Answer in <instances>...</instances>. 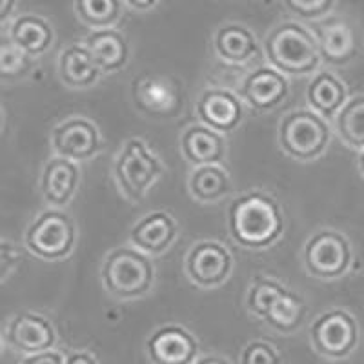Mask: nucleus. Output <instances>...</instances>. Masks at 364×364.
Segmentation results:
<instances>
[{"label":"nucleus","mask_w":364,"mask_h":364,"mask_svg":"<svg viewBox=\"0 0 364 364\" xmlns=\"http://www.w3.org/2000/svg\"><path fill=\"white\" fill-rule=\"evenodd\" d=\"M226 230L239 248L266 252L284 237L286 213L277 197L269 191H242L228 203Z\"/></svg>","instance_id":"obj_1"},{"label":"nucleus","mask_w":364,"mask_h":364,"mask_svg":"<svg viewBox=\"0 0 364 364\" xmlns=\"http://www.w3.org/2000/svg\"><path fill=\"white\" fill-rule=\"evenodd\" d=\"M266 64L284 73L288 79L311 77L323 68L315 35L308 24L286 18L266 31L262 38Z\"/></svg>","instance_id":"obj_2"},{"label":"nucleus","mask_w":364,"mask_h":364,"mask_svg":"<svg viewBox=\"0 0 364 364\" xmlns=\"http://www.w3.org/2000/svg\"><path fill=\"white\" fill-rule=\"evenodd\" d=\"M106 295L119 302H135L148 297L157 284V264L135 246L124 245L109 250L99 269Z\"/></svg>","instance_id":"obj_3"},{"label":"nucleus","mask_w":364,"mask_h":364,"mask_svg":"<svg viewBox=\"0 0 364 364\" xmlns=\"http://www.w3.org/2000/svg\"><path fill=\"white\" fill-rule=\"evenodd\" d=\"M164 173V161L149 148L144 136H128L113 157V182L129 204H141Z\"/></svg>","instance_id":"obj_4"},{"label":"nucleus","mask_w":364,"mask_h":364,"mask_svg":"<svg viewBox=\"0 0 364 364\" xmlns=\"http://www.w3.org/2000/svg\"><path fill=\"white\" fill-rule=\"evenodd\" d=\"M331 122L310 108H294L277 122V146L295 162H315L323 159L333 141Z\"/></svg>","instance_id":"obj_5"},{"label":"nucleus","mask_w":364,"mask_h":364,"mask_svg":"<svg viewBox=\"0 0 364 364\" xmlns=\"http://www.w3.org/2000/svg\"><path fill=\"white\" fill-rule=\"evenodd\" d=\"M304 272L317 281L333 282L350 275L355 266L352 239L333 226H318L301 248Z\"/></svg>","instance_id":"obj_6"},{"label":"nucleus","mask_w":364,"mask_h":364,"mask_svg":"<svg viewBox=\"0 0 364 364\" xmlns=\"http://www.w3.org/2000/svg\"><path fill=\"white\" fill-rule=\"evenodd\" d=\"M22 245L44 262L68 261L79 245V228L64 208H44L24 232Z\"/></svg>","instance_id":"obj_7"},{"label":"nucleus","mask_w":364,"mask_h":364,"mask_svg":"<svg viewBox=\"0 0 364 364\" xmlns=\"http://www.w3.org/2000/svg\"><path fill=\"white\" fill-rule=\"evenodd\" d=\"M310 346L328 360H344L359 348L360 326L346 308H328L315 315L308 328Z\"/></svg>","instance_id":"obj_8"},{"label":"nucleus","mask_w":364,"mask_h":364,"mask_svg":"<svg viewBox=\"0 0 364 364\" xmlns=\"http://www.w3.org/2000/svg\"><path fill=\"white\" fill-rule=\"evenodd\" d=\"M315 35L318 55L326 68H348L359 60L364 50V35L359 24L336 11L308 24Z\"/></svg>","instance_id":"obj_9"},{"label":"nucleus","mask_w":364,"mask_h":364,"mask_svg":"<svg viewBox=\"0 0 364 364\" xmlns=\"http://www.w3.org/2000/svg\"><path fill=\"white\" fill-rule=\"evenodd\" d=\"M182 269L188 281L199 290H219L232 279L235 255L226 242L206 237L195 240L188 248Z\"/></svg>","instance_id":"obj_10"},{"label":"nucleus","mask_w":364,"mask_h":364,"mask_svg":"<svg viewBox=\"0 0 364 364\" xmlns=\"http://www.w3.org/2000/svg\"><path fill=\"white\" fill-rule=\"evenodd\" d=\"M129 95L135 109L154 120L177 119L184 109V87L166 75H141L132 80Z\"/></svg>","instance_id":"obj_11"},{"label":"nucleus","mask_w":364,"mask_h":364,"mask_svg":"<svg viewBox=\"0 0 364 364\" xmlns=\"http://www.w3.org/2000/svg\"><path fill=\"white\" fill-rule=\"evenodd\" d=\"M51 154L77 164L99 157L104 149V135L95 120L71 115L58 120L50 132Z\"/></svg>","instance_id":"obj_12"},{"label":"nucleus","mask_w":364,"mask_h":364,"mask_svg":"<svg viewBox=\"0 0 364 364\" xmlns=\"http://www.w3.org/2000/svg\"><path fill=\"white\" fill-rule=\"evenodd\" d=\"M290 91V79L269 64H259L252 68L237 87V93L245 100L248 112L257 115H266L284 106Z\"/></svg>","instance_id":"obj_13"},{"label":"nucleus","mask_w":364,"mask_h":364,"mask_svg":"<svg viewBox=\"0 0 364 364\" xmlns=\"http://www.w3.org/2000/svg\"><path fill=\"white\" fill-rule=\"evenodd\" d=\"M195 119L211 129L230 135L245 124L248 108L239 93L230 87H206L193 106Z\"/></svg>","instance_id":"obj_14"},{"label":"nucleus","mask_w":364,"mask_h":364,"mask_svg":"<svg viewBox=\"0 0 364 364\" xmlns=\"http://www.w3.org/2000/svg\"><path fill=\"white\" fill-rule=\"evenodd\" d=\"M4 343L21 355L46 352L57 346L58 333L53 321L38 311L24 310L13 315L6 323Z\"/></svg>","instance_id":"obj_15"},{"label":"nucleus","mask_w":364,"mask_h":364,"mask_svg":"<svg viewBox=\"0 0 364 364\" xmlns=\"http://www.w3.org/2000/svg\"><path fill=\"white\" fill-rule=\"evenodd\" d=\"M178 237H181L178 220L168 210L146 211L144 215L132 224L128 232L129 245L154 259L170 252L177 245Z\"/></svg>","instance_id":"obj_16"},{"label":"nucleus","mask_w":364,"mask_h":364,"mask_svg":"<svg viewBox=\"0 0 364 364\" xmlns=\"http://www.w3.org/2000/svg\"><path fill=\"white\" fill-rule=\"evenodd\" d=\"M151 364H193L200 357L199 339L182 324H162L146 339Z\"/></svg>","instance_id":"obj_17"},{"label":"nucleus","mask_w":364,"mask_h":364,"mask_svg":"<svg viewBox=\"0 0 364 364\" xmlns=\"http://www.w3.org/2000/svg\"><path fill=\"white\" fill-rule=\"evenodd\" d=\"M211 53L228 66H248L262 57V42L250 26L228 21L217 26L211 35Z\"/></svg>","instance_id":"obj_18"},{"label":"nucleus","mask_w":364,"mask_h":364,"mask_svg":"<svg viewBox=\"0 0 364 364\" xmlns=\"http://www.w3.org/2000/svg\"><path fill=\"white\" fill-rule=\"evenodd\" d=\"M80 182H82L80 164L58 157V155H51L42 166L41 177H38V191L46 206L68 210V206L79 193Z\"/></svg>","instance_id":"obj_19"},{"label":"nucleus","mask_w":364,"mask_h":364,"mask_svg":"<svg viewBox=\"0 0 364 364\" xmlns=\"http://www.w3.org/2000/svg\"><path fill=\"white\" fill-rule=\"evenodd\" d=\"M178 151L191 168L203 164H226V135L195 120L182 128L178 135Z\"/></svg>","instance_id":"obj_20"},{"label":"nucleus","mask_w":364,"mask_h":364,"mask_svg":"<svg viewBox=\"0 0 364 364\" xmlns=\"http://www.w3.org/2000/svg\"><path fill=\"white\" fill-rule=\"evenodd\" d=\"M57 77L71 91H86L95 87L104 75L91 57L84 42H71L60 48L57 55Z\"/></svg>","instance_id":"obj_21"},{"label":"nucleus","mask_w":364,"mask_h":364,"mask_svg":"<svg viewBox=\"0 0 364 364\" xmlns=\"http://www.w3.org/2000/svg\"><path fill=\"white\" fill-rule=\"evenodd\" d=\"M82 42L102 75L120 73L132 60V46L128 37L117 28L90 29Z\"/></svg>","instance_id":"obj_22"},{"label":"nucleus","mask_w":364,"mask_h":364,"mask_svg":"<svg viewBox=\"0 0 364 364\" xmlns=\"http://www.w3.org/2000/svg\"><path fill=\"white\" fill-rule=\"evenodd\" d=\"M304 97H306V106L311 112L331 122L346 104L350 90L331 68H321L310 77Z\"/></svg>","instance_id":"obj_23"},{"label":"nucleus","mask_w":364,"mask_h":364,"mask_svg":"<svg viewBox=\"0 0 364 364\" xmlns=\"http://www.w3.org/2000/svg\"><path fill=\"white\" fill-rule=\"evenodd\" d=\"M186 190L195 203L213 206L235 195V184L224 164L193 166L188 173Z\"/></svg>","instance_id":"obj_24"},{"label":"nucleus","mask_w":364,"mask_h":364,"mask_svg":"<svg viewBox=\"0 0 364 364\" xmlns=\"http://www.w3.org/2000/svg\"><path fill=\"white\" fill-rule=\"evenodd\" d=\"M8 38L33 58H41L55 46L57 31L50 18L37 13H22L8 24Z\"/></svg>","instance_id":"obj_25"},{"label":"nucleus","mask_w":364,"mask_h":364,"mask_svg":"<svg viewBox=\"0 0 364 364\" xmlns=\"http://www.w3.org/2000/svg\"><path fill=\"white\" fill-rule=\"evenodd\" d=\"M306 297L291 288H286L275 301L269 304L262 323L279 336H294L304 326L308 318Z\"/></svg>","instance_id":"obj_26"},{"label":"nucleus","mask_w":364,"mask_h":364,"mask_svg":"<svg viewBox=\"0 0 364 364\" xmlns=\"http://www.w3.org/2000/svg\"><path fill=\"white\" fill-rule=\"evenodd\" d=\"M333 135L353 151L364 149V93L348 97L341 112L331 120Z\"/></svg>","instance_id":"obj_27"},{"label":"nucleus","mask_w":364,"mask_h":364,"mask_svg":"<svg viewBox=\"0 0 364 364\" xmlns=\"http://www.w3.org/2000/svg\"><path fill=\"white\" fill-rule=\"evenodd\" d=\"M124 11L122 0H73L75 17L87 29L117 28Z\"/></svg>","instance_id":"obj_28"},{"label":"nucleus","mask_w":364,"mask_h":364,"mask_svg":"<svg viewBox=\"0 0 364 364\" xmlns=\"http://www.w3.org/2000/svg\"><path fill=\"white\" fill-rule=\"evenodd\" d=\"M37 68V58L22 51L9 38L0 41V84H18L29 79Z\"/></svg>","instance_id":"obj_29"},{"label":"nucleus","mask_w":364,"mask_h":364,"mask_svg":"<svg viewBox=\"0 0 364 364\" xmlns=\"http://www.w3.org/2000/svg\"><path fill=\"white\" fill-rule=\"evenodd\" d=\"M286 288H288V286L282 281H279V279L269 277V275H255V277H252V281H250L248 284V290H246V310H248L255 318L262 321L266 311H268L269 304H272Z\"/></svg>","instance_id":"obj_30"},{"label":"nucleus","mask_w":364,"mask_h":364,"mask_svg":"<svg viewBox=\"0 0 364 364\" xmlns=\"http://www.w3.org/2000/svg\"><path fill=\"white\" fill-rule=\"evenodd\" d=\"M282 6L291 18L311 24L336 11L337 0H282Z\"/></svg>","instance_id":"obj_31"},{"label":"nucleus","mask_w":364,"mask_h":364,"mask_svg":"<svg viewBox=\"0 0 364 364\" xmlns=\"http://www.w3.org/2000/svg\"><path fill=\"white\" fill-rule=\"evenodd\" d=\"M239 364H284V359L272 343L255 339L240 350Z\"/></svg>","instance_id":"obj_32"},{"label":"nucleus","mask_w":364,"mask_h":364,"mask_svg":"<svg viewBox=\"0 0 364 364\" xmlns=\"http://www.w3.org/2000/svg\"><path fill=\"white\" fill-rule=\"evenodd\" d=\"M22 262V252L13 240L0 239V284L8 281Z\"/></svg>","instance_id":"obj_33"},{"label":"nucleus","mask_w":364,"mask_h":364,"mask_svg":"<svg viewBox=\"0 0 364 364\" xmlns=\"http://www.w3.org/2000/svg\"><path fill=\"white\" fill-rule=\"evenodd\" d=\"M64 355L63 352H58L55 348L51 350H46V352L31 353V355H22L21 363L18 364H64Z\"/></svg>","instance_id":"obj_34"},{"label":"nucleus","mask_w":364,"mask_h":364,"mask_svg":"<svg viewBox=\"0 0 364 364\" xmlns=\"http://www.w3.org/2000/svg\"><path fill=\"white\" fill-rule=\"evenodd\" d=\"M126 6V9L135 13H149L157 9V6L161 4L162 0H122Z\"/></svg>","instance_id":"obj_35"},{"label":"nucleus","mask_w":364,"mask_h":364,"mask_svg":"<svg viewBox=\"0 0 364 364\" xmlns=\"http://www.w3.org/2000/svg\"><path fill=\"white\" fill-rule=\"evenodd\" d=\"M64 364H99V360L87 350H73L66 355Z\"/></svg>","instance_id":"obj_36"},{"label":"nucleus","mask_w":364,"mask_h":364,"mask_svg":"<svg viewBox=\"0 0 364 364\" xmlns=\"http://www.w3.org/2000/svg\"><path fill=\"white\" fill-rule=\"evenodd\" d=\"M18 8V0H0V26H6L13 21Z\"/></svg>","instance_id":"obj_37"},{"label":"nucleus","mask_w":364,"mask_h":364,"mask_svg":"<svg viewBox=\"0 0 364 364\" xmlns=\"http://www.w3.org/2000/svg\"><path fill=\"white\" fill-rule=\"evenodd\" d=\"M193 364H232V363H230L226 357H220V355H203L195 360Z\"/></svg>","instance_id":"obj_38"},{"label":"nucleus","mask_w":364,"mask_h":364,"mask_svg":"<svg viewBox=\"0 0 364 364\" xmlns=\"http://www.w3.org/2000/svg\"><path fill=\"white\" fill-rule=\"evenodd\" d=\"M357 170H359L360 177L364 178V149L357 151Z\"/></svg>","instance_id":"obj_39"},{"label":"nucleus","mask_w":364,"mask_h":364,"mask_svg":"<svg viewBox=\"0 0 364 364\" xmlns=\"http://www.w3.org/2000/svg\"><path fill=\"white\" fill-rule=\"evenodd\" d=\"M4 126H6V112L4 108H2V104H0V132L4 129Z\"/></svg>","instance_id":"obj_40"},{"label":"nucleus","mask_w":364,"mask_h":364,"mask_svg":"<svg viewBox=\"0 0 364 364\" xmlns=\"http://www.w3.org/2000/svg\"><path fill=\"white\" fill-rule=\"evenodd\" d=\"M4 336H2V333H0V353H2V350H4Z\"/></svg>","instance_id":"obj_41"}]
</instances>
